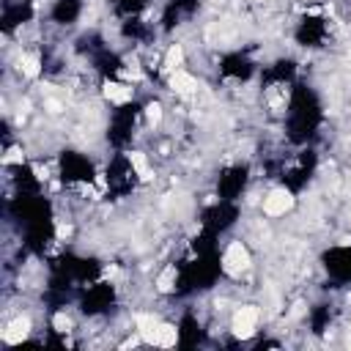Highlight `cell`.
Segmentation results:
<instances>
[{"instance_id":"5","label":"cell","mask_w":351,"mask_h":351,"mask_svg":"<svg viewBox=\"0 0 351 351\" xmlns=\"http://www.w3.org/2000/svg\"><path fill=\"white\" fill-rule=\"evenodd\" d=\"M99 99L112 107H129L137 99V85L123 82L118 77H104L99 80Z\"/></svg>"},{"instance_id":"2","label":"cell","mask_w":351,"mask_h":351,"mask_svg":"<svg viewBox=\"0 0 351 351\" xmlns=\"http://www.w3.org/2000/svg\"><path fill=\"white\" fill-rule=\"evenodd\" d=\"M252 269H255V261H252L250 244L244 239H228L222 244V252H219V271H222V277L236 282L244 274H250Z\"/></svg>"},{"instance_id":"1","label":"cell","mask_w":351,"mask_h":351,"mask_svg":"<svg viewBox=\"0 0 351 351\" xmlns=\"http://www.w3.org/2000/svg\"><path fill=\"white\" fill-rule=\"evenodd\" d=\"M266 310L255 302H236L228 315V335L233 343H252L261 335Z\"/></svg>"},{"instance_id":"4","label":"cell","mask_w":351,"mask_h":351,"mask_svg":"<svg viewBox=\"0 0 351 351\" xmlns=\"http://www.w3.org/2000/svg\"><path fill=\"white\" fill-rule=\"evenodd\" d=\"M165 88H167V93L170 96H176L178 101H192V99H197L200 96V90H203V77L200 74H195L192 69H176V71H170L165 80Z\"/></svg>"},{"instance_id":"3","label":"cell","mask_w":351,"mask_h":351,"mask_svg":"<svg viewBox=\"0 0 351 351\" xmlns=\"http://www.w3.org/2000/svg\"><path fill=\"white\" fill-rule=\"evenodd\" d=\"M296 192L291 189V186H285V184H271L266 192H263V200H261V206H258V211L266 217V219H282V217H288V214H293V208H296Z\"/></svg>"}]
</instances>
